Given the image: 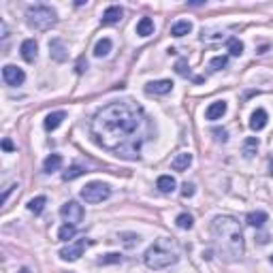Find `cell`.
<instances>
[{"label":"cell","instance_id":"6da1fadb","mask_svg":"<svg viewBox=\"0 0 273 273\" xmlns=\"http://www.w3.org/2000/svg\"><path fill=\"white\" fill-rule=\"evenodd\" d=\"M149 128L151 124L143 107L133 101L109 103L92 119L96 143L126 160H139L141 147L149 137Z\"/></svg>","mask_w":273,"mask_h":273},{"label":"cell","instance_id":"7a4b0ae2","mask_svg":"<svg viewBox=\"0 0 273 273\" xmlns=\"http://www.w3.org/2000/svg\"><path fill=\"white\" fill-rule=\"evenodd\" d=\"M211 239H214L216 252L224 260H228V263L241 258L246 252L244 231L233 216H218L216 218L211 222Z\"/></svg>","mask_w":273,"mask_h":273},{"label":"cell","instance_id":"3957f363","mask_svg":"<svg viewBox=\"0 0 273 273\" xmlns=\"http://www.w3.org/2000/svg\"><path fill=\"white\" fill-rule=\"evenodd\" d=\"M179 258V246L175 239L171 237H158L154 244H151L145 254H143V263L147 269H154V271H160V269H167L171 265H175Z\"/></svg>","mask_w":273,"mask_h":273},{"label":"cell","instance_id":"277c9868","mask_svg":"<svg viewBox=\"0 0 273 273\" xmlns=\"http://www.w3.org/2000/svg\"><path fill=\"white\" fill-rule=\"evenodd\" d=\"M26 17H28V24L35 28V30H41V32H45V30H49L51 26H56V21H58L56 11H53L51 7H47V5L28 7Z\"/></svg>","mask_w":273,"mask_h":273},{"label":"cell","instance_id":"5b68a950","mask_svg":"<svg viewBox=\"0 0 273 273\" xmlns=\"http://www.w3.org/2000/svg\"><path fill=\"white\" fill-rule=\"evenodd\" d=\"M109 196H111V188H109L107 184H103V181H90V184L81 190V199H83L85 203H92V205L107 201Z\"/></svg>","mask_w":273,"mask_h":273},{"label":"cell","instance_id":"8992f818","mask_svg":"<svg viewBox=\"0 0 273 273\" xmlns=\"http://www.w3.org/2000/svg\"><path fill=\"white\" fill-rule=\"evenodd\" d=\"M94 241L92 239H77V241H73L69 246H64L60 250V258L62 260H69V263H75V260H79L85 252V248H90Z\"/></svg>","mask_w":273,"mask_h":273},{"label":"cell","instance_id":"52a82bcc","mask_svg":"<svg viewBox=\"0 0 273 273\" xmlns=\"http://www.w3.org/2000/svg\"><path fill=\"white\" fill-rule=\"evenodd\" d=\"M60 216H62V220L67 222V224L77 226L83 220V207L77 201H67V203L60 207Z\"/></svg>","mask_w":273,"mask_h":273},{"label":"cell","instance_id":"ba28073f","mask_svg":"<svg viewBox=\"0 0 273 273\" xmlns=\"http://www.w3.org/2000/svg\"><path fill=\"white\" fill-rule=\"evenodd\" d=\"M3 79L7 85H21L26 81V75L19 67H15V64H7L3 69Z\"/></svg>","mask_w":273,"mask_h":273},{"label":"cell","instance_id":"9c48e42d","mask_svg":"<svg viewBox=\"0 0 273 273\" xmlns=\"http://www.w3.org/2000/svg\"><path fill=\"white\" fill-rule=\"evenodd\" d=\"M171 90H173V81L171 79H158V81L145 83V94H149V96H165Z\"/></svg>","mask_w":273,"mask_h":273},{"label":"cell","instance_id":"30bf717a","mask_svg":"<svg viewBox=\"0 0 273 273\" xmlns=\"http://www.w3.org/2000/svg\"><path fill=\"white\" fill-rule=\"evenodd\" d=\"M49 56L56 60V62H64L69 58V47L67 43H64L62 39H51L49 41Z\"/></svg>","mask_w":273,"mask_h":273},{"label":"cell","instance_id":"8fae6325","mask_svg":"<svg viewBox=\"0 0 273 273\" xmlns=\"http://www.w3.org/2000/svg\"><path fill=\"white\" fill-rule=\"evenodd\" d=\"M19 51H21V58H24L26 62H35L37 56H39V43L35 39H26L24 43H21Z\"/></svg>","mask_w":273,"mask_h":273},{"label":"cell","instance_id":"7c38bea8","mask_svg":"<svg viewBox=\"0 0 273 273\" xmlns=\"http://www.w3.org/2000/svg\"><path fill=\"white\" fill-rule=\"evenodd\" d=\"M122 15H124V11H122V7H117V5H111V7H107V11L103 13V26H113V24H117L119 19H122Z\"/></svg>","mask_w":273,"mask_h":273},{"label":"cell","instance_id":"4fadbf2b","mask_svg":"<svg viewBox=\"0 0 273 273\" xmlns=\"http://www.w3.org/2000/svg\"><path fill=\"white\" fill-rule=\"evenodd\" d=\"M267 119H269V115H267L265 109H256V111L252 113V119H250V128H252L254 133H260V130L267 126Z\"/></svg>","mask_w":273,"mask_h":273},{"label":"cell","instance_id":"5bb4252c","mask_svg":"<svg viewBox=\"0 0 273 273\" xmlns=\"http://www.w3.org/2000/svg\"><path fill=\"white\" fill-rule=\"evenodd\" d=\"M224 113H226V101H216V103H211L209 107H207L205 117L207 119H220Z\"/></svg>","mask_w":273,"mask_h":273},{"label":"cell","instance_id":"9a60e30c","mask_svg":"<svg viewBox=\"0 0 273 273\" xmlns=\"http://www.w3.org/2000/svg\"><path fill=\"white\" fill-rule=\"evenodd\" d=\"M192 165V154H188V151H181V154H177L175 158H173V162H171V169L173 171H186Z\"/></svg>","mask_w":273,"mask_h":273},{"label":"cell","instance_id":"2e32d148","mask_svg":"<svg viewBox=\"0 0 273 273\" xmlns=\"http://www.w3.org/2000/svg\"><path fill=\"white\" fill-rule=\"evenodd\" d=\"M64 117H67V113H64V111H53V113H49V115L45 117V130H47V133L56 130V128L64 122Z\"/></svg>","mask_w":273,"mask_h":273},{"label":"cell","instance_id":"e0dca14e","mask_svg":"<svg viewBox=\"0 0 273 273\" xmlns=\"http://www.w3.org/2000/svg\"><path fill=\"white\" fill-rule=\"evenodd\" d=\"M175 186H177V181H175V177H171V175H160L158 181H156V188L160 192H165V194H171L173 190H175Z\"/></svg>","mask_w":273,"mask_h":273},{"label":"cell","instance_id":"ac0fdd59","mask_svg":"<svg viewBox=\"0 0 273 273\" xmlns=\"http://www.w3.org/2000/svg\"><path fill=\"white\" fill-rule=\"evenodd\" d=\"M192 30V24L188 19H179V21H175V24L171 26V35L173 37H177V39H181V37H186L188 32Z\"/></svg>","mask_w":273,"mask_h":273},{"label":"cell","instance_id":"d6986e66","mask_svg":"<svg viewBox=\"0 0 273 273\" xmlns=\"http://www.w3.org/2000/svg\"><path fill=\"white\" fill-rule=\"evenodd\" d=\"M137 35L139 37L154 35V19H151V17H141L139 24H137Z\"/></svg>","mask_w":273,"mask_h":273},{"label":"cell","instance_id":"ffe728a7","mask_svg":"<svg viewBox=\"0 0 273 273\" xmlns=\"http://www.w3.org/2000/svg\"><path fill=\"white\" fill-rule=\"evenodd\" d=\"M111 47H113V43H111V39H101L94 45V56L96 58H105V56H109V53H111Z\"/></svg>","mask_w":273,"mask_h":273},{"label":"cell","instance_id":"44dd1931","mask_svg":"<svg viewBox=\"0 0 273 273\" xmlns=\"http://www.w3.org/2000/svg\"><path fill=\"white\" fill-rule=\"evenodd\" d=\"M62 167V156L60 154H51L45 158V162H43V171L45 173H53V171H60Z\"/></svg>","mask_w":273,"mask_h":273},{"label":"cell","instance_id":"7402d4cb","mask_svg":"<svg viewBox=\"0 0 273 273\" xmlns=\"http://www.w3.org/2000/svg\"><path fill=\"white\" fill-rule=\"evenodd\" d=\"M267 214L265 211H250L248 214V218H246V222L250 224V226H256V228H260V226H263L265 222H267Z\"/></svg>","mask_w":273,"mask_h":273},{"label":"cell","instance_id":"603a6c76","mask_svg":"<svg viewBox=\"0 0 273 273\" xmlns=\"http://www.w3.org/2000/svg\"><path fill=\"white\" fill-rule=\"evenodd\" d=\"M45 205H47V199H45V196H35V199L28 203V211H30V214H35V216H41L43 209H45Z\"/></svg>","mask_w":273,"mask_h":273},{"label":"cell","instance_id":"cb8c5ba5","mask_svg":"<svg viewBox=\"0 0 273 273\" xmlns=\"http://www.w3.org/2000/svg\"><path fill=\"white\" fill-rule=\"evenodd\" d=\"M75 233H77V226L64 222V224L60 226V231H58V239H62V241H69V239L75 237Z\"/></svg>","mask_w":273,"mask_h":273},{"label":"cell","instance_id":"d4e9b609","mask_svg":"<svg viewBox=\"0 0 273 273\" xmlns=\"http://www.w3.org/2000/svg\"><path fill=\"white\" fill-rule=\"evenodd\" d=\"M83 173H88V171H85L83 167H79V165H73L69 171H64V173H62V179H64V181L77 179V177H81V175H83Z\"/></svg>","mask_w":273,"mask_h":273},{"label":"cell","instance_id":"484cf974","mask_svg":"<svg viewBox=\"0 0 273 273\" xmlns=\"http://www.w3.org/2000/svg\"><path fill=\"white\" fill-rule=\"evenodd\" d=\"M256 151H258V139H256V137L246 139V143H244V156H246V158H252Z\"/></svg>","mask_w":273,"mask_h":273},{"label":"cell","instance_id":"4316f807","mask_svg":"<svg viewBox=\"0 0 273 273\" xmlns=\"http://www.w3.org/2000/svg\"><path fill=\"white\" fill-rule=\"evenodd\" d=\"M175 224L179 226V228H184V231H190V228L194 226V218L190 216V214H179L177 218H175Z\"/></svg>","mask_w":273,"mask_h":273},{"label":"cell","instance_id":"83f0119b","mask_svg":"<svg viewBox=\"0 0 273 273\" xmlns=\"http://www.w3.org/2000/svg\"><path fill=\"white\" fill-rule=\"evenodd\" d=\"M228 51H231V56H241L244 53V43L239 39H231L228 41Z\"/></svg>","mask_w":273,"mask_h":273},{"label":"cell","instance_id":"f1b7e54d","mask_svg":"<svg viewBox=\"0 0 273 273\" xmlns=\"http://www.w3.org/2000/svg\"><path fill=\"white\" fill-rule=\"evenodd\" d=\"M226 64H228V56H216V58L209 60V67H211L214 71H222Z\"/></svg>","mask_w":273,"mask_h":273},{"label":"cell","instance_id":"f546056e","mask_svg":"<svg viewBox=\"0 0 273 273\" xmlns=\"http://www.w3.org/2000/svg\"><path fill=\"white\" fill-rule=\"evenodd\" d=\"M113 263H122V254L111 252V254H107L103 258H98V265H113Z\"/></svg>","mask_w":273,"mask_h":273},{"label":"cell","instance_id":"4dcf8cb0","mask_svg":"<svg viewBox=\"0 0 273 273\" xmlns=\"http://www.w3.org/2000/svg\"><path fill=\"white\" fill-rule=\"evenodd\" d=\"M175 73H177V75H188V73H190L188 60H186V58H179L177 64H175Z\"/></svg>","mask_w":273,"mask_h":273},{"label":"cell","instance_id":"1f68e13d","mask_svg":"<svg viewBox=\"0 0 273 273\" xmlns=\"http://www.w3.org/2000/svg\"><path fill=\"white\" fill-rule=\"evenodd\" d=\"M181 196H184V199H190V196H194V184L186 181V184L181 186Z\"/></svg>","mask_w":273,"mask_h":273},{"label":"cell","instance_id":"d6a6232c","mask_svg":"<svg viewBox=\"0 0 273 273\" xmlns=\"http://www.w3.org/2000/svg\"><path fill=\"white\" fill-rule=\"evenodd\" d=\"M211 135H216V141H222V143L228 139V133H226L224 128H214V130H211Z\"/></svg>","mask_w":273,"mask_h":273},{"label":"cell","instance_id":"836d02e7","mask_svg":"<svg viewBox=\"0 0 273 273\" xmlns=\"http://www.w3.org/2000/svg\"><path fill=\"white\" fill-rule=\"evenodd\" d=\"M13 188H17V184H11V186H7V188H5V194H3V203H7V201H9V194L13 192Z\"/></svg>","mask_w":273,"mask_h":273},{"label":"cell","instance_id":"e575fe53","mask_svg":"<svg viewBox=\"0 0 273 273\" xmlns=\"http://www.w3.org/2000/svg\"><path fill=\"white\" fill-rule=\"evenodd\" d=\"M3 149H5V151H13V149H15V145L11 143V139H5V141H3Z\"/></svg>","mask_w":273,"mask_h":273},{"label":"cell","instance_id":"d590c367","mask_svg":"<svg viewBox=\"0 0 273 273\" xmlns=\"http://www.w3.org/2000/svg\"><path fill=\"white\" fill-rule=\"evenodd\" d=\"M85 69H88V62H85L83 58H79V62H77V73H83Z\"/></svg>","mask_w":273,"mask_h":273},{"label":"cell","instance_id":"8d00e7d4","mask_svg":"<svg viewBox=\"0 0 273 273\" xmlns=\"http://www.w3.org/2000/svg\"><path fill=\"white\" fill-rule=\"evenodd\" d=\"M17 273H32V271H30V269H28V267H24V269H19V271H17Z\"/></svg>","mask_w":273,"mask_h":273},{"label":"cell","instance_id":"74e56055","mask_svg":"<svg viewBox=\"0 0 273 273\" xmlns=\"http://www.w3.org/2000/svg\"><path fill=\"white\" fill-rule=\"evenodd\" d=\"M269 173H271V175H273V162H271V171H269Z\"/></svg>","mask_w":273,"mask_h":273},{"label":"cell","instance_id":"f35d334b","mask_svg":"<svg viewBox=\"0 0 273 273\" xmlns=\"http://www.w3.org/2000/svg\"><path fill=\"white\" fill-rule=\"evenodd\" d=\"M271 263H273V254H271Z\"/></svg>","mask_w":273,"mask_h":273}]
</instances>
